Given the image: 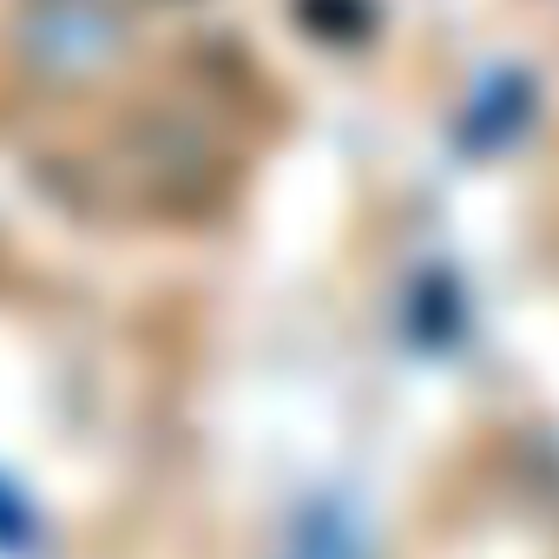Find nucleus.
Masks as SVG:
<instances>
[{"mask_svg": "<svg viewBox=\"0 0 559 559\" xmlns=\"http://www.w3.org/2000/svg\"><path fill=\"white\" fill-rule=\"evenodd\" d=\"M290 559H362V546H356V533H349V520H304V533L290 539Z\"/></svg>", "mask_w": 559, "mask_h": 559, "instance_id": "1", "label": "nucleus"}]
</instances>
